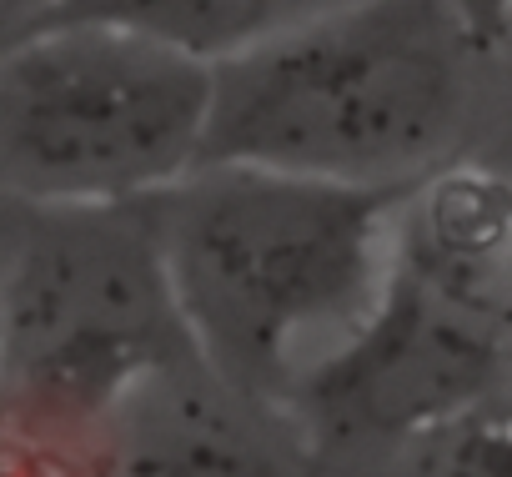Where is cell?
<instances>
[{
  "label": "cell",
  "mask_w": 512,
  "mask_h": 477,
  "mask_svg": "<svg viewBox=\"0 0 512 477\" xmlns=\"http://www.w3.org/2000/svg\"><path fill=\"white\" fill-rule=\"evenodd\" d=\"M66 6H71V0H0V46H11L26 31L56 21Z\"/></svg>",
  "instance_id": "8"
},
{
  "label": "cell",
  "mask_w": 512,
  "mask_h": 477,
  "mask_svg": "<svg viewBox=\"0 0 512 477\" xmlns=\"http://www.w3.org/2000/svg\"><path fill=\"white\" fill-rule=\"evenodd\" d=\"M86 477H327L312 427L186 357L136 387L76 452Z\"/></svg>",
  "instance_id": "5"
},
{
  "label": "cell",
  "mask_w": 512,
  "mask_h": 477,
  "mask_svg": "<svg viewBox=\"0 0 512 477\" xmlns=\"http://www.w3.org/2000/svg\"><path fill=\"white\" fill-rule=\"evenodd\" d=\"M196 357L151 211L0 206V407L6 432L76 452L136 387Z\"/></svg>",
  "instance_id": "3"
},
{
  "label": "cell",
  "mask_w": 512,
  "mask_h": 477,
  "mask_svg": "<svg viewBox=\"0 0 512 477\" xmlns=\"http://www.w3.org/2000/svg\"><path fill=\"white\" fill-rule=\"evenodd\" d=\"M342 0H71L56 21H96L156 46H171L201 66H221Z\"/></svg>",
  "instance_id": "6"
},
{
  "label": "cell",
  "mask_w": 512,
  "mask_h": 477,
  "mask_svg": "<svg viewBox=\"0 0 512 477\" xmlns=\"http://www.w3.org/2000/svg\"><path fill=\"white\" fill-rule=\"evenodd\" d=\"M482 56L452 0H342L211 66L201 166L407 196L452 166Z\"/></svg>",
  "instance_id": "2"
},
{
  "label": "cell",
  "mask_w": 512,
  "mask_h": 477,
  "mask_svg": "<svg viewBox=\"0 0 512 477\" xmlns=\"http://www.w3.org/2000/svg\"><path fill=\"white\" fill-rule=\"evenodd\" d=\"M397 477H512V397L477 402L402 442Z\"/></svg>",
  "instance_id": "7"
},
{
  "label": "cell",
  "mask_w": 512,
  "mask_h": 477,
  "mask_svg": "<svg viewBox=\"0 0 512 477\" xmlns=\"http://www.w3.org/2000/svg\"><path fill=\"white\" fill-rule=\"evenodd\" d=\"M452 6L467 16V26L477 31V41H482L487 51L512 31V0H452Z\"/></svg>",
  "instance_id": "9"
},
{
  "label": "cell",
  "mask_w": 512,
  "mask_h": 477,
  "mask_svg": "<svg viewBox=\"0 0 512 477\" xmlns=\"http://www.w3.org/2000/svg\"><path fill=\"white\" fill-rule=\"evenodd\" d=\"M211 66L96 21L0 46V206L136 211L206 161Z\"/></svg>",
  "instance_id": "4"
},
{
  "label": "cell",
  "mask_w": 512,
  "mask_h": 477,
  "mask_svg": "<svg viewBox=\"0 0 512 477\" xmlns=\"http://www.w3.org/2000/svg\"><path fill=\"white\" fill-rule=\"evenodd\" d=\"M402 201L251 166H196L151 201L196 362L302 417L387 307Z\"/></svg>",
  "instance_id": "1"
}]
</instances>
